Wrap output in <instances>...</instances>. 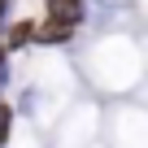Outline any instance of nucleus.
Segmentation results:
<instances>
[{
  "instance_id": "4",
  "label": "nucleus",
  "mask_w": 148,
  "mask_h": 148,
  "mask_svg": "<svg viewBox=\"0 0 148 148\" xmlns=\"http://www.w3.org/2000/svg\"><path fill=\"white\" fill-rule=\"evenodd\" d=\"M9 131H13V105L0 100V148L9 144Z\"/></svg>"
},
{
  "instance_id": "1",
  "label": "nucleus",
  "mask_w": 148,
  "mask_h": 148,
  "mask_svg": "<svg viewBox=\"0 0 148 148\" xmlns=\"http://www.w3.org/2000/svg\"><path fill=\"white\" fill-rule=\"evenodd\" d=\"M48 22L79 26L83 22V0H48Z\"/></svg>"
},
{
  "instance_id": "3",
  "label": "nucleus",
  "mask_w": 148,
  "mask_h": 148,
  "mask_svg": "<svg viewBox=\"0 0 148 148\" xmlns=\"http://www.w3.org/2000/svg\"><path fill=\"white\" fill-rule=\"evenodd\" d=\"M31 39H35V26H31V22H18V26L9 31V44H5V48H22V44H31Z\"/></svg>"
},
{
  "instance_id": "5",
  "label": "nucleus",
  "mask_w": 148,
  "mask_h": 148,
  "mask_svg": "<svg viewBox=\"0 0 148 148\" xmlns=\"http://www.w3.org/2000/svg\"><path fill=\"white\" fill-rule=\"evenodd\" d=\"M5 70H9V48H0V83H5Z\"/></svg>"
},
{
  "instance_id": "2",
  "label": "nucleus",
  "mask_w": 148,
  "mask_h": 148,
  "mask_svg": "<svg viewBox=\"0 0 148 148\" xmlns=\"http://www.w3.org/2000/svg\"><path fill=\"white\" fill-rule=\"evenodd\" d=\"M70 35H74V26H61V22H44V26L35 31V39H39V44H65Z\"/></svg>"
},
{
  "instance_id": "6",
  "label": "nucleus",
  "mask_w": 148,
  "mask_h": 148,
  "mask_svg": "<svg viewBox=\"0 0 148 148\" xmlns=\"http://www.w3.org/2000/svg\"><path fill=\"white\" fill-rule=\"evenodd\" d=\"M5 9H9V0H0V18H5Z\"/></svg>"
}]
</instances>
